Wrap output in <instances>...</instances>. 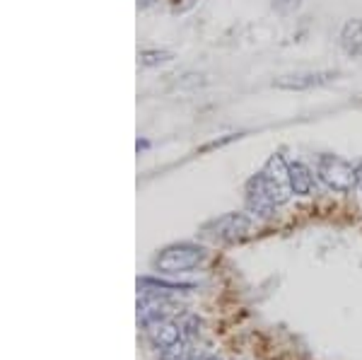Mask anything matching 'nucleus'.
Listing matches in <instances>:
<instances>
[{
	"instance_id": "obj_8",
	"label": "nucleus",
	"mask_w": 362,
	"mask_h": 360,
	"mask_svg": "<svg viewBox=\"0 0 362 360\" xmlns=\"http://www.w3.org/2000/svg\"><path fill=\"white\" fill-rule=\"evenodd\" d=\"M148 332H150L153 344L157 348H162V351H172V348H177L181 344V339H184V329H181V324L172 322V319L150 324Z\"/></svg>"
},
{
	"instance_id": "obj_1",
	"label": "nucleus",
	"mask_w": 362,
	"mask_h": 360,
	"mask_svg": "<svg viewBox=\"0 0 362 360\" xmlns=\"http://www.w3.org/2000/svg\"><path fill=\"white\" fill-rule=\"evenodd\" d=\"M206 259V252L196 245L189 242H181V245H172L167 249H162L155 259V269L160 274H186L191 269H198Z\"/></svg>"
},
{
	"instance_id": "obj_6",
	"label": "nucleus",
	"mask_w": 362,
	"mask_h": 360,
	"mask_svg": "<svg viewBox=\"0 0 362 360\" xmlns=\"http://www.w3.org/2000/svg\"><path fill=\"white\" fill-rule=\"evenodd\" d=\"M244 203H247V211L256 218H271L276 213L278 203L273 201L271 191H268L264 174H254V177L247 182V189H244Z\"/></svg>"
},
{
	"instance_id": "obj_15",
	"label": "nucleus",
	"mask_w": 362,
	"mask_h": 360,
	"mask_svg": "<svg viewBox=\"0 0 362 360\" xmlns=\"http://www.w3.org/2000/svg\"><path fill=\"white\" fill-rule=\"evenodd\" d=\"M189 360H220V358H215V356H191Z\"/></svg>"
},
{
	"instance_id": "obj_9",
	"label": "nucleus",
	"mask_w": 362,
	"mask_h": 360,
	"mask_svg": "<svg viewBox=\"0 0 362 360\" xmlns=\"http://www.w3.org/2000/svg\"><path fill=\"white\" fill-rule=\"evenodd\" d=\"M341 49L350 58H362V17H353L343 25Z\"/></svg>"
},
{
	"instance_id": "obj_13",
	"label": "nucleus",
	"mask_w": 362,
	"mask_h": 360,
	"mask_svg": "<svg viewBox=\"0 0 362 360\" xmlns=\"http://www.w3.org/2000/svg\"><path fill=\"white\" fill-rule=\"evenodd\" d=\"M302 3L305 0H273V10H276L278 15H295L297 10L302 8Z\"/></svg>"
},
{
	"instance_id": "obj_11",
	"label": "nucleus",
	"mask_w": 362,
	"mask_h": 360,
	"mask_svg": "<svg viewBox=\"0 0 362 360\" xmlns=\"http://www.w3.org/2000/svg\"><path fill=\"white\" fill-rule=\"evenodd\" d=\"M138 288H143V293H181V290H191L194 286L189 283H167V281H157V278H140Z\"/></svg>"
},
{
	"instance_id": "obj_12",
	"label": "nucleus",
	"mask_w": 362,
	"mask_h": 360,
	"mask_svg": "<svg viewBox=\"0 0 362 360\" xmlns=\"http://www.w3.org/2000/svg\"><path fill=\"white\" fill-rule=\"evenodd\" d=\"M169 61H172V54H169V51L145 49L143 54H140V63H143V66H160V63H169Z\"/></svg>"
},
{
	"instance_id": "obj_10",
	"label": "nucleus",
	"mask_w": 362,
	"mask_h": 360,
	"mask_svg": "<svg viewBox=\"0 0 362 360\" xmlns=\"http://www.w3.org/2000/svg\"><path fill=\"white\" fill-rule=\"evenodd\" d=\"M290 165V182H293V191L297 196H309L314 191V174L307 165L300 160L288 162Z\"/></svg>"
},
{
	"instance_id": "obj_5",
	"label": "nucleus",
	"mask_w": 362,
	"mask_h": 360,
	"mask_svg": "<svg viewBox=\"0 0 362 360\" xmlns=\"http://www.w3.org/2000/svg\"><path fill=\"white\" fill-rule=\"evenodd\" d=\"M174 315H179V305L169 300V295L165 293H143L138 298V322L143 327L165 322Z\"/></svg>"
},
{
	"instance_id": "obj_3",
	"label": "nucleus",
	"mask_w": 362,
	"mask_h": 360,
	"mask_svg": "<svg viewBox=\"0 0 362 360\" xmlns=\"http://www.w3.org/2000/svg\"><path fill=\"white\" fill-rule=\"evenodd\" d=\"M261 174H264V182H266L268 191H271L273 201H276L278 206L288 203L290 196L295 194V191H293V182H290V165H288V160H285L283 155H271Z\"/></svg>"
},
{
	"instance_id": "obj_14",
	"label": "nucleus",
	"mask_w": 362,
	"mask_h": 360,
	"mask_svg": "<svg viewBox=\"0 0 362 360\" xmlns=\"http://www.w3.org/2000/svg\"><path fill=\"white\" fill-rule=\"evenodd\" d=\"M355 182H358V189L362 191V160L355 165Z\"/></svg>"
},
{
	"instance_id": "obj_2",
	"label": "nucleus",
	"mask_w": 362,
	"mask_h": 360,
	"mask_svg": "<svg viewBox=\"0 0 362 360\" xmlns=\"http://www.w3.org/2000/svg\"><path fill=\"white\" fill-rule=\"evenodd\" d=\"M317 174L326 187L338 191V194H348V191H353V187H358L355 167L338 155H321L317 162Z\"/></svg>"
},
{
	"instance_id": "obj_7",
	"label": "nucleus",
	"mask_w": 362,
	"mask_h": 360,
	"mask_svg": "<svg viewBox=\"0 0 362 360\" xmlns=\"http://www.w3.org/2000/svg\"><path fill=\"white\" fill-rule=\"evenodd\" d=\"M336 78V71H302V73H290V75H280L276 80L278 90H288V92H305L321 87Z\"/></svg>"
},
{
	"instance_id": "obj_4",
	"label": "nucleus",
	"mask_w": 362,
	"mask_h": 360,
	"mask_svg": "<svg viewBox=\"0 0 362 360\" xmlns=\"http://www.w3.org/2000/svg\"><path fill=\"white\" fill-rule=\"evenodd\" d=\"M251 232V218L244 213H227L220 216L218 220L206 225V235L215 242L223 245H232V242H242Z\"/></svg>"
}]
</instances>
